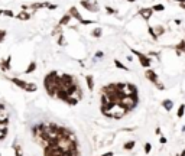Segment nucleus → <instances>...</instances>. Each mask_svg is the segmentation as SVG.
Wrapping results in <instances>:
<instances>
[{"label": "nucleus", "instance_id": "nucleus-1", "mask_svg": "<svg viewBox=\"0 0 185 156\" xmlns=\"http://www.w3.org/2000/svg\"><path fill=\"white\" fill-rule=\"evenodd\" d=\"M130 52H132L133 55H136V56H138L139 64H140V67H142V68L149 70V67L152 65V58H150V56H148L146 54H143V52H140V51H136V49H132Z\"/></svg>", "mask_w": 185, "mask_h": 156}, {"label": "nucleus", "instance_id": "nucleus-2", "mask_svg": "<svg viewBox=\"0 0 185 156\" xmlns=\"http://www.w3.org/2000/svg\"><path fill=\"white\" fill-rule=\"evenodd\" d=\"M80 4L85 9V10H88V12H93V13H96V12H98V4L96 3V1H90V0H81L80 1Z\"/></svg>", "mask_w": 185, "mask_h": 156}, {"label": "nucleus", "instance_id": "nucleus-3", "mask_svg": "<svg viewBox=\"0 0 185 156\" xmlns=\"http://www.w3.org/2000/svg\"><path fill=\"white\" fill-rule=\"evenodd\" d=\"M75 81H77L75 77L71 75V74H61V85H62V88L70 87L71 84H74Z\"/></svg>", "mask_w": 185, "mask_h": 156}, {"label": "nucleus", "instance_id": "nucleus-4", "mask_svg": "<svg viewBox=\"0 0 185 156\" xmlns=\"http://www.w3.org/2000/svg\"><path fill=\"white\" fill-rule=\"evenodd\" d=\"M145 78L148 79L149 82H152L153 85H155L156 82H159V75H158L156 71H153V70H146V71H145Z\"/></svg>", "mask_w": 185, "mask_h": 156}, {"label": "nucleus", "instance_id": "nucleus-5", "mask_svg": "<svg viewBox=\"0 0 185 156\" xmlns=\"http://www.w3.org/2000/svg\"><path fill=\"white\" fill-rule=\"evenodd\" d=\"M70 97H71V95L67 93V90H65V88H58V90H57V95H55V98H58L59 101L67 103V100H68Z\"/></svg>", "mask_w": 185, "mask_h": 156}, {"label": "nucleus", "instance_id": "nucleus-6", "mask_svg": "<svg viewBox=\"0 0 185 156\" xmlns=\"http://www.w3.org/2000/svg\"><path fill=\"white\" fill-rule=\"evenodd\" d=\"M9 81H10L12 84H15L17 88H20V90H26V87H28V82H26L25 79H20V78H17V77L9 78Z\"/></svg>", "mask_w": 185, "mask_h": 156}, {"label": "nucleus", "instance_id": "nucleus-7", "mask_svg": "<svg viewBox=\"0 0 185 156\" xmlns=\"http://www.w3.org/2000/svg\"><path fill=\"white\" fill-rule=\"evenodd\" d=\"M152 13H153L152 7H142V9L139 10V16H140V17H142L145 22H148L149 19H150Z\"/></svg>", "mask_w": 185, "mask_h": 156}, {"label": "nucleus", "instance_id": "nucleus-8", "mask_svg": "<svg viewBox=\"0 0 185 156\" xmlns=\"http://www.w3.org/2000/svg\"><path fill=\"white\" fill-rule=\"evenodd\" d=\"M0 68H1V71H3V72L10 71V68H12V55H9L6 59L0 61Z\"/></svg>", "mask_w": 185, "mask_h": 156}, {"label": "nucleus", "instance_id": "nucleus-9", "mask_svg": "<svg viewBox=\"0 0 185 156\" xmlns=\"http://www.w3.org/2000/svg\"><path fill=\"white\" fill-rule=\"evenodd\" d=\"M85 82H87V88H88V91L93 93L94 88H96V79H94V75H93V74H87V75H85Z\"/></svg>", "mask_w": 185, "mask_h": 156}, {"label": "nucleus", "instance_id": "nucleus-10", "mask_svg": "<svg viewBox=\"0 0 185 156\" xmlns=\"http://www.w3.org/2000/svg\"><path fill=\"white\" fill-rule=\"evenodd\" d=\"M68 15H70L73 19H77L78 22H81V20H82V16H81V13L78 12V9H77L75 6H71V7H70V10H68Z\"/></svg>", "mask_w": 185, "mask_h": 156}, {"label": "nucleus", "instance_id": "nucleus-11", "mask_svg": "<svg viewBox=\"0 0 185 156\" xmlns=\"http://www.w3.org/2000/svg\"><path fill=\"white\" fill-rule=\"evenodd\" d=\"M161 106H162V109L165 110V111H171L172 109H174V101L171 100V98H165V100H162L161 101Z\"/></svg>", "mask_w": 185, "mask_h": 156}, {"label": "nucleus", "instance_id": "nucleus-12", "mask_svg": "<svg viewBox=\"0 0 185 156\" xmlns=\"http://www.w3.org/2000/svg\"><path fill=\"white\" fill-rule=\"evenodd\" d=\"M135 148H136V140H127V142H124L123 146H121V149H123L124 152H132Z\"/></svg>", "mask_w": 185, "mask_h": 156}, {"label": "nucleus", "instance_id": "nucleus-13", "mask_svg": "<svg viewBox=\"0 0 185 156\" xmlns=\"http://www.w3.org/2000/svg\"><path fill=\"white\" fill-rule=\"evenodd\" d=\"M32 16H31V13L29 12H25V10H22V12H19L17 15H16V19L17 20H22V22H26V20H29Z\"/></svg>", "mask_w": 185, "mask_h": 156}, {"label": "nucleus", "instance_id": "nucleus-14", "mask_svg": "<svg viewBox=\"0 0 185 156\" xmlns=\"http://www.w3.org/2000/svg\"><path fill=\"white\" fill-rule=\"evenodd\" d=\"M71 19H73V17H71L68 13H67V15H64V16L59 19L58 26H61V28H62V26H68V25H70V22H71Z\"/></svg>", "mask_w": 185, "mask_h": 156}, {"label": "nucleus", "instance_id": "nucleus-15", "mask_svg": "<svg viewBox=\"0 0 185 156\" xmlns=\"http://www.w3.org/2000/svg\"><path fill=\"white\" fill-rule=\"evenodd\" d=\"M36 68H38V64H36V61H31L29 62V65H28V68L25 70V72L23 74H32V72H35L36 71Z\"/></svg>", "mask_w": 185, "mask_h": 156}, {"label": "nucleus", "instance_id": "nucleus-16", "mask_svg": "<svg viewBox=\"0 0 185 156\" xmlns=\"http://www.w3.org/2000/svg\"><path fill=\"white\" fill-rule=\"evenodd\" d=\"M12 149H13V152H15V156H23L22 146H20L17 142H13V145H12Z\"/></svg>", "mask_w": 185, "mask_h": 156}, {"label": "nucleus", "instance_id": "nucleus-17", "mask_svg": "<svg viewBox=\"0 0 185 156\" xmlns=\"http://www.w3.org/2000/svg\"><path fill=\"white\" fill-rule=\"evenodd\" d=\"M101 35H103V29H101V28H94V29L91 31V36L94 39H100Z\"/></svg>", "mask_w": 185, "mask_h": 156}, {"label": "nucleus", "instance_id": "nucleus-18", "mask_svg": "<svg viewBox=\"0 0 185 156\" xmlns=\"http://www.w3.org/2000/svg\"><path fill=\"white\" fill-rule=\"evenodd\" d=\"M113 62H114V67H116V68H119V70H123V71H130V68H127V67H126V65H124L121 61H119V59H114Z\"/></svg>", "mask_w": 185, "mask_h": 156}, {"label": "nucleus", "instance_id": "nucleus-19", "mask_svg": "<svg viewBox=\"0 0 185 156\" xmlns=\"http://www.w3.org/2000/svg\"><path fill=\"white\" fill-rule=\"evenodd\" d=\"M46 3H48V1H45V3H39V1H36V3H32V4H29V6H31L32 10H38V9H43V7H46Z\"/></svg>", "mask_w": 185, "mask_h": 156}, {"label": "nucleus", "instance_id": "nucleus-20", "mask_svg": "<svg viewBox=\"0 0 185 156\" xmlns=\"http://www.w3.org/2000/svg\"><path fill=\"white\" fill-rule=\"evenodd\" d=\"M152 149H153V146H152L150 142H145L143 143V152H145V155H150Z\"/></svg>", "mask_w": 185, "mask_h": 156}, {"label": "nucleus", "instance_id": "nucleus-21", "mask_svg": "<svg viewBox=\"0 0 185 156\" xmlns=\"http://www.w3.org/2000/svg\"><path fill=\"white\" fill-rule=\"evenodd\" d=\"M78 101H80V100H78L77 97H70V98L67 100V103H65V104H67V106H70V107H75V106L78 104Z\"/></svg>", "mask_w": 185, "mask_h": 156}, {"label": "nucleus", "instance_id": "nucleus-22", "mask_svg": "<svg viewBox=\"0 0 185 156\" xmlns=\"http://www.w3.org/2000/svg\"><path fill=\"white\" fill-rule=\"evenodd\" d=\"M25 91H28V93H35V91H38V85L35 82H28V87H26Z\"/></svg>", "mask_w": 185, "mask_h": 156}, {"label": "nucleus", "instance_id": "nucleus-23", "mask_svg": "<svg viewBox=\"0 0 185 156\" xmlns=\"http://www.w3.org/2000/svg\"><path fill=\"white\" fill-rule=\"evenodd\" d=\"M184 116H185V104H181L178 107V110H177V117L178 118H182Z\"/></svg>", "mask_w": 185, "mask_h": 156}, {"label": "nucleus", "instance_id": "nucleus-24", "mask_svg": "<svg viewBox=\"0 0 185 156\" xmlns=\"http://www.w3.org/2000/svg\"><path fill=\"white\" fill-rule=\"evenodd\" d=\"M148 33L150 35V38L153 39V40H158V35H156V32H155V28H153V26H148Z\"/></svg>", "mask_w": 185, "mask_h": 156}, {"label": "nucleus", "instance_id": "nucleus-25", "mask_svg": "<svg viewBox=\"0 0 185 156\" xmlns=\"http://www.w3.org/2000/svg\"><path fill=\"white\" fill-rule=\"evenodd\" d=\"M150 7H152L153 12H163V10H165V6H163V4H153V6H150Z\"/></svg>", "mask_w": 185, "mask_h": 156}, {"label": "nucleus", "instance_id": "nucleus-26", "mask_svg": "<svg viewBox=\"0 0 185 156\" xmlns=\"http://www.w3.org/2000/svg\"><path fill=\"white\" fill-rule=\"evenodd\" d=\"M165 31H166V29H165L163 26H155V32H156L158 38H159L161 35H163V33H165Z\"/></svg>", "mask_w": 185, "mask_h": 156}, {"label": "nucleus", "instance_id": "nucleus-27", "mask_svg": "<svg viewBox=\"0 0 185 156\" xmlns=\"http://www.w3.org/2000/svg\"><path fill=\"white\" fill-rule=\"evenodd\" d=\"M3 16H6V17H16V15H15L13 10H10V9L3 10Z\"/></svg>", "mask_w": 185, "mask_h": 156}, {"label": "nucleus", "instance_id": "nucleus-28", "mask_svg": "<svg viewBox=\"0 0 185 156\" xmlns=\"http://www.w3.org/2000/svg\"><path fill=\"white\" fill-rule=\"evenodd\" d=\"M155 88L159 90V91H165V90H166V85H165L163 82H156V84H155Z\"/></svg>", "mask_w": 185, "mask_h": 156}, {"label": "nucleus", "instance_id": "nucleus-29", "mask_svg": "<svg viewBox=\"0 0 185 156\" xmlns=\"http://www.w3.org/2000/svg\"><path fill=\"white\" fill-rule=\"evenodd\" d=\"M6 36H7V31H6V29H1V28H0V43H1V42H3L4 39H6Z\"/></svg>", "mask_w": 185, "mask_h": 156}, {"label": "nucleus", "instance_id": "nucleus-30", "mask_svg": "<svg viewBox=\"0 0 185 156\" xmlns=\"http://www.w3.org/2000/svg\"><path fill=\"white\" fill-rule=\"evenodd\" d=\"M94 23H96V20H91V19H82L80 22V25H94Z\"/></svg>", "mask_w": 185, "mask_h": 156}, {"label": "nucleus", "instance_id": "nucleus-31", "mask_svg": "<svg viewBox=\"0 0 185 156\" xmlns=\"http://www.w3.org/2000/svg\"><path fill=\"white\" fill-rule=\"evenodd\" d=\"M57 43H58L59 46H64V45H65V38H64V35H59V36H58Z\"/></svg>", "mask_w": 185, "mask_h": 156}, {"label": "nucleus", "instance_id": "nucleus-32", "mask_svg": "<svg viewBox=\"0 0 185 156\" xmlns=\"http://www.w3.org/2000/svg\"><path fill=\"white\" fill-rule=\"evenodd\" d=\"M61 29H62V28H61V26H58V25H57V26H55V29H54V31H52V35H58V33H59V35H62V33H61V32H62V31H61Z\"/></svg>", "mask_w": 185, "mask_h": 156}, {"label": "nucleus", "instance_id": "nucleus-33", "mask_svg": "<svg viewBox=\"0 0 185 156\" xmlns=\"http://www.w3.org/2000/svg\"><path fill=\"white\" fill-rule=\"evenodd\" d=\"M159 143H161V145H162V146H163V145H166V143H168V137H166V136H163V134H162V136H161V137H159Z\"/></svg>", "mask_w": 185, "mask_h": 156}, {"label": "nucleus", "instance_id": "nucleus-34", "mask_svg": "<svg viewBox=\"0 0 185 156\" xmlns=\"http://www.w3.org/2000/svg\"><path fill=\"white\" fill-rule=\"evenodd\" d=\"M106 12H107L109 15H116V13H117V10H114V9L110 7V6H106Z\"/></svg>", "mask_w": 185, "mask_h": 156}, {"label": "nucleus", "instance_id": "nucleus-35", "mask_svg": "<svg viewBox=\"0 0 185 156\" xmlns=\"http://www.w3.org/2000/svg\"><path fill=\"white\" fill-rule=\"evenodd\" d=\"M155 134H156V136H159V137L162 136V129H161L159 126H156V127H155Z\"/></svg>", "mask_w": 185, "mask_h": 156}, {"label": "nucleus", "instance_id": "nucleus-36", "mask_svg": "<svg viewBox=\"0 0 185 156\" xmlns=\"http://www.w3.org/2000/svg\"><path fill=\"white\" fill-rule=\"evenodd\" d=\"M58 6L57 4H52V3H46V9H49V10H55Z\"/></svg>", "mask_w": 185, "mask_h": 156}, {"label": "nucleus", "instance_id": "nucleus-37", "mask_svg": "<svg viewBox=\"0 0 185 156\" xmlns=\"http://www.w3.org/2000/svg\"><path fill=\"white\" fill-rule=\"evenodd\" d=\"M104 56V52L103 51H97L96 52V58H103Z\"/></svg>", "mask_w": 185, "mask_h": 156}, {"label": "nucleus", "instance_id": "nucleus-38", "mask_svg": "<svg viewBox=\"0 0 185 156\" xmlns=\"http://www.w3.org/2000/svg\"><path fill=\"white\" fill-rule=\"evenodd\" d=\"M101 156H114V152H113V150H109V152H104Z\"/></svg>", "mask_w": 185, "mask_h": 156}, {"label": "nucleus", "instance_id": "nucleus-39", "mask_svg": "<svg viewBox=\"0 0 185 156\" xmlns=\"http://www.w3.org/2000/svg\"><path fill=\"white\" fill-rule=\"evenodd\" d=\"M169 1H175V3H178V4H181V3H185V0H169Z\"/></svg>", "mask_w": 185, "mask_h": 156}, {"label": "nucleus", "instance_id": "nucleus-40", "mask_svg": "<svg viewBox=\"0 0 185 156\" xmlns=\"http://www.w3.org/2000/svg\"><path fill=\"white\" fill-rule=\"evenodd\" d=\"M175 23H177V25H181L182 22H181V19H175Z\"/></svg>", "mask_w": 185, "mask_h": 156}, {"label": "nucleus", "instance_id": "nucleus-41", "mask_svg": "<svg viewBox=\"0 0 185 156\" xmlns=\"http://www.w3.org/2000/svg\"><path fill=\"white\" fill-rule=\"evenodd\" d=\"M178 6H179L181 9H184V10H185V3H181V4H178Z\"/></svg>", "mask_w": 185, "mask_h": 156}, {"label": "nucleus", "instance_id": "nucleus-42", "mask_svg": "<svg viewBox=\"0 0 185 156\" xmlns=\"http://www.w3.org/2000/svg\"><path fill=\"white\" fill-rule=\"evenodd\" d=\"M126 1H127V3H135L136 0H126Z\"/></svg>", "mask_w": 185, "mask_h": 156}, {"label": "nucleus", "instance_id": "nucleus-43", "mask_svg": "<svg viewBox=\"0 0 185 156\" xmlns=\"http://www.w3.org/2000/svg\"><path fill=\"white\" fill-rule=\"evenodd\" d=\"M1 15H3V10H1V9H0V16H1Z\"/></svg>", "mask_w": 185, "mask_h": 156}, {"label": "nucleus", "instance_id": "nucleus-44", "mask_svg": "<svg viewBox=\"0 0 185 156\" xmlns=\"http://www.w3.org/2000/svg\"><path fill=\"white\" fill-rule=\"evenodd\" d=\"M0 156H1V153H0Z\"/></svg>", "mask_w": 185, "mask_h": 156}]
</instances>
